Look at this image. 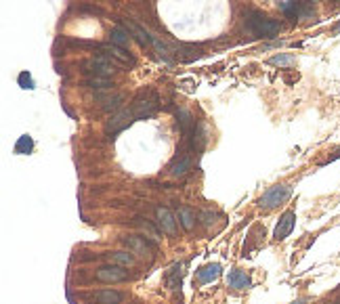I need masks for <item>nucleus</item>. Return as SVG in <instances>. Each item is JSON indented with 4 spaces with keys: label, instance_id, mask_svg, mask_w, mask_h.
Returning a JSON list of instances; mask_svg holds the SVG:
<instances>
[{
    "label": "nucleus",
    "instance_id": "nucleus-1",
    "mask_svg": "<svg viewBox=\"0 0 340 304\" xmlns=\"http://www.w3.org/2000/svg\"><path fill=\"white\" fill-rule=\"evenodd\" d=\"M248 27H250V32H254L256 36H262V38H275L282 32L280 23H277L275 19L265 17V15H260V13H250Z\"/></svg>",
    "mask_w": 340,
    "mask_h": 304
},
{
    "label": "nucleus",
    "instance_id": "nucleus-2",
    "mask_svg": "<svg viewBox=\"0 0 340 304\" xmlns=\"http://www.w3.org/2000/svg\"><path fill=\"white\" fill-rule=\"evenodd\" d=\"M158 103H160L158 95L153 93V90H145V93H141V95H139V97L132 101L130 109H132V113H134L137 120H145V118H149V116L156 113Z\"/></svg>",
    "mask_w": 340,
    "mask_h": 304
},
{
    "label": "nucleus",
    "instance_id": "nucleus-3",
    "mask_svg": "<svg viewBox=\"0 0 340 304\" xmlns=\"http://www.w3.org/2000/svg\"><path fill=\"white\" fill-rule=\"evenodd\" d=\"M116 65L118 61L107 57V55H99V57H92L84 63V69L90 75H99V78H110V75L116 73Z\"/></svg>",
    "mask_w": 340,
    "mask_h": 304
},
{
    "label": "nucleus",
    "instance_id": "nucleus-4",
    "mask_svg": "<svg viewBox=\"0 0 340 304\" xmlns=\"http://www.w3.org/2000/svg\"><path fill=\"white\" fill-rule=\"evenodd\" d=\"M290 195H292V187H290V185H275V187H269L265 193H262L260 200H258V208H262V210H273V208H277L280 204H284Z\"/></svg>",
    "mask_w": 340,
    "mask_h": 304
},
{
    "label": "nucleus",
    "instance_id": "nucleus-5",
    "mask_svg": "<svg viewBox=\"0 0 340 304\" xmlns=\"http://www.w3.org/2000/svg\"><path fill=\"white\" fill-rule=\"evenodd\" d=\"M137 118H134V113H132V109H120V111H116L110 120H107V126H105V132L107 134H118V132H122L124 128H128L132 122H134Z\"/></svg>",
    "mask_w": 340,
    "mask_h": 304
},
{
    "label": "nucleus",
    "instance_id": "nucleus-6",
    "mask_svg": "<svg viewBox=\"0 0 340 304\" xmlns=\"http://www.w3.org/2000/svg\"><path fill=\"white\" fill-rule=\"evenodd\" d=\"M128 277H130L128 271H124V267L120 264H107L95 273V279L101 283H120V281H128Z\"/></svg>",
    "mask_w": 340,
    "mask_h": 304
},
{
    "label": "nucleus",
    "instance_id": "nucleus-7",
    "mask_svg": "<svg viewBox=\"0 0 340 304\" xmlns=\"http://www.w3.org/2000/svg\"><path fill=\"white\" fill-rule=\"evenodd\" d=\"M124 246L132 252V254H141V256H145V254H151L153 250H156V246L147 239V237H141V235H126L124 239Z\"/></svg>",
    "mask_w": 340,
    "mask_h": 304
},
{
    "label": "nucleus",
    "instance_id": "nucleus-8",
    "mask_svg": "<svg viewBox=\"0 0 340 304\" xmlns=\"http://www.w3.org/2000/svg\"><path fill=\"white\" fill-rule=\"evenodd\" d=\"M294 224H296V214H294V210H286L284 214H282V218H280V222H277V226H275L273 237H275L277 241L286 239V237L292 233V229H294Z\"/></svg>",
    "mask_w": 340,
    "mask_h": 304
},
{
    "label": "nucleus",
    "instance_id": "nucleus-9",
    "mask_svg": "<svg viewBox=\"0 0 340 304\" xmlns=\"http://www.w3.org/2000/svg\"><path fill=\"white\" fill-rule=\"evenodd\" d=\"M101 51H103V55L116 59L118 63H122V65H134L137 63V59H134L132 53H128L126 49H122V47H116V44H105V47H101Z\"/></svg>",
    "mask_w": 340,
    "mask_h": 304
},
{
    "label": "nucleus",
    "instance_id": "nucleus-10",
    "mask_svg": "<svg viewBox=\"0 0 340 304\" xmlns=\"http://www.w3.org/2000/svg\"><path fill=\"white\" fill-rule=\"evenodd\" d=\"M156 218H158V226H160L162 233H166V235H175L177 233V220H175L173 212H170L168 208L158 206L156 208Z\"/></svg>",
    "mask_w": 340,
    "mask_h": 304
},
{
    "label": "nucleus",
    "instance_id": "nucleus-11",
    "mask_svg": "<svg viewBox=\"0 0 340 304\" xmlns=\"http://www.w3.org/2000/svg\"><path fill=\"white\" fill-rule=\"evenodd\" d=\"M191 164H193V160H191L189 154H181V156H177L173 162H170L168 170H170L173 176H185L191 170Z\"/></svg>",
    "mask_w": 340,
    "mask_h": 304
},
{
    "label": "nucleus",
    "instance_id": "nucleus-12",
    "mask_svg": "<svg viewBox=\"0 0 340 304\" xmlns=\"http://www.w3.org/2000/svg\"><path fill=\"white\" fill-rule=\"evenodd\" d=\"M221 264H216V262H208V264H204L202 269L197 271V279H199V283H212V281H216L221 277Z\"/></svg>",
    "mask_w": 340,
    "mask_h": 304
},
{
    "label": "nucleus",
    "instance_id": "nucleus-13",
    "mask_svg": "<svg viewBox=\"0 0 340 304\" xmlns=\"http://www.w3.org/2000/svg\"><path fill=\"white\" fill-rule=\"evenodd\" d=\"M252 285V281H250V277L246 275L244 271H231L229 273V287L231 290H248V287Z\"/></svg>",
    "mask_w": 340,
    "mask_h": 304
},
{
    "label": "nucleus",
    "instance_id": "nucleus-14",
    "mask_svg": "<svg viewBox=\"0 0 340 304\" xmlns=\"http://www.w3.org/2000/svg\"><path fill=\"white\" fill-rule=\"evenodd\" d=\"M177 120H179L181 132H183L185 136H191V134H193V130H195V122H193L191 113H189L187 109H185V107H181V109L177 111Z\"/></svg>",
    "mask_w": 340,
    "mask_h": 304
},
{
    "label": "nucleus",
    "instance_id": "nucleus-15",
    "mask_svg": "<svg viewBox=\"0 0 340 304\" xmlns=\"http://www.w3.org/2000/svg\"><path fill=\"white\" fill-rule=\"evenodd\" d=\"M130 32L126 27H112V32H110V40L112 44H116V47H122V49H128V44H130Z\"/></svg>",
    "mask_w": 340,
    "mask_h": 304
},
{
    "label": "nucleus",
    "instance_id": "nucleus-16",
    "mask_svg": "<svg viewBox=\"0 0 340 304\" xmlns=\"http://www.w3.org/2000/svg\"><path fill=\"white\" fill-rule=\"evenodd\" d=\"M97 101L101 103V107L105 109V111H110V109H116V107H120V103L124 101V95L122 93H107V95H97Z\"/></svg>",
    "mask_w": 340,
    "mask_h": 304
},
{
    "label": "nucleus",
    "instance_id": "nucleus-17",
    "mask_svg": "<svg viewBox=\"0 0 340 304\" xmlns=\"http://www.w3.org/2000/svg\"><path fill=\"white\" fill-rule=\"evenodd\" d=\"M269 63L275 65V67H280V69H288L296 63V57L294 55H290V53H277L269 59Z\"/></svg>",
    "mask_w": 340,
    "mask_h": 304
},
{
    "label": "nucleus",
    "instance_id": "nucleus-18",
    "mask_svg": "<svg viewBox=\"0 0 340 304\" xmlns=\"http://www.w3.org/2000/svg\"><path fill=\"white\" fill-rule=\"evenodd\" d=\"M95 300H97V304H120L124 300V296L116 290H103V292H97Z\"/></svg>",
    "mask_w": 340,
    "mask_h": 304
},
{
    "label": "nucleus",
    "instance_id": "nucleus-19",
    "mask_svg": "<svg viewBox=\"0 0 340 304\" xmlns=\"http://www.w3.org/2000/svg\"><path fill=\"white\" fill-rule=\"evenodd\" d=\"M179 222H181V226L185 231H193V226H195V214H193V210H189V208H179Z\"/></svg>",
    "mask_w": 340,
    "mask_h": 304
},
{
    "label": "nucleus",
    "instance_id": "nucleus-20",
    "mask_svg": "<svg viewBox=\"0 0 340 304\" xmlns=\"http://www.w3.org/2000/svg\"><path fill=\"white\" fill-rule=\"evenodd\" d=\"M280 9L288 19H298V15H300V3L298 0H284V3H280Z\"/></svg>",
    "mask_w": 340,
    "mask_h": 304
},
{
    "label": "nucleus",
    "instance_id": "nucleus-21",
    "mask_svg": "<svg viewBox=\"0 0 340 304\" xmlns=\"http://www.w3.org/2000/svg\"><path fill=\"white\" fill-rule=\"evenodd\" d=\"M181 269H183V264H173L170 271L166 273V285L170 290H179L181 287Z\"/></svg>",
    "mask_w": 340,
    "mask_h": 304
},
{
    "label": "nucleus",
    "instance_id": "nucleus-22",
    "mask_svg": "<svg viewBox=\"0 0 340 304\" xmlns=\"http://www.w3.org/2000/svg\"><path fill=\"white\" fill-rule=\"evenodd\" d=\"M110 260H112V264H120V267H132L134 264V256L132 254H128V252H124V250H120V252H112L110 254Z\"/></svg>",
    "mask_w": 340,
    "mask_h": 304
},
{
    "label": "nucleus",
    "instance_id": "nucleus-23",
    "mask_svg": "<svg viewBox=\"0 0 340 304\" xmlns=\"http://www.w3.org/2000/svg\"><path fill=\"white\" fill-rule=\"evenodd\" d=\"M84 86L92 88V90H110L114 86V82H110V78H99V75H90L84 82Z\"/></svg>",
    "mask_w": 340,
    "mask_h": 304
},
{
    "label": "nucleus",
    "instance_id": "nucleus-24",
    "mask_svg": "<svg viewBox=\"0 0 340 304\" xmlns=\"http://www.w3.org/2000/svg\"><path fill=\"white\" fill-rule=\"evenodd\" d=\"M32 149H34V141H32V136H29V134L19 136V141L15 143V154H19V156L29 154Z\"/></svg>",
    "mask_w": 340,
    "mask_h": 304
},
{
    "label": "nucleus",
    "instance_id": "nucleus-25",
    "mask_svg": "<svg viewBox=\"0 0 340 304\" xmlns=\"http://www.w3.org/2000/svg\"><path fill=\"white\" fill-rule=\"evenodd\" d=\"M313 15H315L313 5L309 3V0H302V3H300V15H298V19H311Z\"/></svg>",
    "mask_w": 340,
    "mask_h": 304
},
{
    "label": "nucleus",
    "instance_id": "nucleus-26",
    "mask_svg": "<svg viewBox=\"0 0 340 304\" xmlns=\"http://www.w3.org/2000/svg\"><path fill=\"white\" fill-rule=\"evenodd\" d=\"M19 86H21V88H29V90L34 88V80H32V75H29L27 71H21V73H19Z\"/></svg>",
    "mask_w": 340,
    "mask_h": 304
},
{
    "label": "nucleus",
    "instance_id": "nucleus-27",
    "mask_svg": "<svg viewBox=\"0 0 340 304\" xmlns=\"http://www.w3.org/2000/svg\"><path fill=\"white\" fill-rule=\"evenodd\" d=\"M137 222L143 226V231H145V233H149V237H151V239H158V231L153 229V226H151L149 222H143V218H137Z\"/></svg>",
    "mask_w": 340,
    "mask_h": 304
},
{
    "label": "nucleus",
    "instance_id": "nucleus-28",
    "mask_svg": "<svg viewBox=\"0 0 340 304\" xmlns=\"http://www.w3.org/2000/svg\"><path fill=\"white\" fill-rule=\"evenodd\" d=\"M214 218H216V214H214V212H210V210H204L202 214H199V220H202L206 226H210L214 222Z\"/></svg>",
    "mask_w": 340,
    "mask_h": 304
},
{
    "label": "nucleus",
    "instance_id": "nucleus-29",
    "mask_svg": "<svg viewBox=\"0 0 340 304\" xmlns=\"http://www.w3.org/2000/svg\"><path fill=\"white\" fill-rule=\"evenodd\" d=\"M292 304H309V300H307V298H300V300H294Z\"/></svg>",
    "mask_w": 340,
    "mask_h": 304
},
{
    "label": "nucleus",
    "instance_id": "nucleus-30",
    "mask_svg": "<svg viewBox=\"0 0 340 304\" xmlns=\"http://www.w3.org/2000/svg\"><path fill=\"white\" fill-rule=\"evenodd\" d=\"M332 32H334V34H340V21H338V23L332 27Z\"/></svg>",
    "mask_w": 340,
    "mask_h": 304
},
{
    "label": "nucleus",
    "instance_id": "nucleus-31",
    "mask_svg": "<svg viewBox=\"0 0 340 304\" xmlns=\"http://www.w3.org/2000/svg\"><path fill=\"white\" fill-rule=\"evenodd\" d=\"M332 3H338V5H340V0H332Z\"/></svg>",
    "mask_w": 340,
    "mask_h": 304
},
{
    "label": "nucleus",
    "instance_id": "nucleus-32",
    "mask_svg": "<svg viewBox=\"0 0 340 304\" xmlns=\"http://www.w3.org/2000/svg\"><path fill=\"white\" fill-rule=\"evenodd\" d=\"M336 304H340V300H338V302H336Z\"/></svg>",
    "mask_w": 340,
    "mask_h": 304
}]
</instances>
